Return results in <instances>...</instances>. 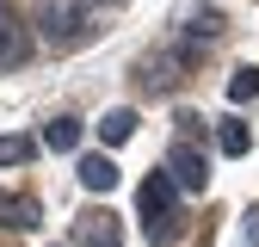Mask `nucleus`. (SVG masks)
I'll use <instances>...</instances> for the list:
<instances>
[{
	"label": "nucleus",
	"mask_w": 259,
	"mask_h": 247,
	"mask_svg": "<svg viewBox=\"0 0 259 247\" xmlns=\"http://www.w3.org/2000/svg\"><path fill=\"white\" fill-rule=\"evenodd\" d=\"M74 173H80V185H87V192H93V198H99V192H111V185L123 179V173H117V161H111V154H80V167H74Z\"/></svg>",
	"instance_id": "6e6552de"
},
{
	"label": "nucleus",
	"mask_w": 259,
	"mask_h": 247,
	"mask_svg": "<svg viewBox=\"0 0 259 247\" xmlns=\"http://www.w3.org/2000/svg\"><path fill=\"white\" fill-rule=\"evenodd\" d=\"M241 247H259V204L241 216Z\"/></svg>",
	"instance_id": "4468645a"
},
{
	"label": "nucleus",
	"mask_w": 259,
	"mask_h": 247,
	"mask_svg": "<svg viewBox=\"0 0 259 247\" xmlns=\"http://www.w3.org/2000/svg\"><path fill=\"white\" fill-rule=\"evenodd\" d=\"M31 56V31L19 25V13L0 0V68H19V62Z\"/></svg>",
	"instance_id": "39448f33"
},
{
	"label": "nucleus",
	"mask_w": 259,
	"mask_h": 247,
	"mask_svg": "<svg viewBox=\"0 0 259 247\" xmlns=\"http://www.w3.org/2000/svg\"><path fill=\"white\" fill-rule=\"evenodd\" d=\"M136 204H142V229H148V241L167 247V241H173V223H179V179H173L167 167L148 173L142 192H136Z\"/></svg>",
	"instance_id": "f257e3e1"
},
{
	"label": "nucleus",
	"mask_w": 259,
	"mask_h": 247,
	"mask_svg": "<svg viewBox=\"0 0 259 247\" xmlns=\"http://www.w3.org/2000/svg\"><path fill=\"white\" fill-rule=\"evenodd\" d=\"M167 173L179 179V192H204V185H210V161H204V148L191 142V136H179L167 148Z\"/></svg>",
	"instance_id": "20e7f679"
},
{
	"label": "nucleus",
	"mask_w": 259,
	"mask_h": 247,
	"mask_svg": "<svg viewBox=\"0 0 259 247\" xmlns=\"http://www.w3.org/2000/svg\"><path fill=\"white\" fill-rule=\"evenodd\" d=\"M80 247H123V223L111 210H87L80 216Z\"/></svg>",
	"instance_id": "423d86ee"
},
{
	"label": "nucleus",
	"mask_w": 259,
	"mask_h": 247,
	"mask_svg": "<svg viewBox=\"0 0 259 247\" xmlns=\"http://www.w3.org/2000/svg\"><path fill=\"white\" fill-rule=\"evenodd\" d=\"M229 99H235V105H247V99H259V68H253V62H241V68L229 74Z\"/></svg>",
	"instance_id": "f8f14e48"
},
{
	"label": "nucleus",
	"mask_w": 259,
	"mask_h": 247,
	"mask_svg": "<svg viewBox=\"0 0 259 247\" xmlns=\"http://www.w3.org/2000/svg\"><path fill=\"white\" fill-rule=\"evenodd\" d=\"M185 68H191V44H179V50H154V56L136 62V87H142V93H173V87L185 80Z\"/></svg>",
	"instance_id": "7ed1b4c3"
},
{
	"label": "nucleus",
	"mask_w": 259,
	"mask_h": 247,
	"mask_svg": "<svg viewBox=\"0 0 259 247\" xmlns=\"http://www.w3.org/2000/svg\"><path fill=\"white\" fill-rule=\"evenodd\" d=\"M99 136L117 148V142H130V136H136V111H130V105H117V111H105V124H99Z\"/></svg>",
	"instance_id": "9b49d317"
},
{
	"label": "nucleus",
	"mask_w": 259,
	"mask_h": 247,
	"mask_svg": "<svg viewBox=\"0 0 259 247\" xmlns=\"http://www.w3.org/2000/svg\"><path fill=\"white\" fill-rule=\"evenodd\" d=\"M105 7H123V0H105Z\"/></svg>",
	"instance_id": "2eb2a0df"
},
{
	"label": "nucleus",
	"mask_w": 259,
	"mask_h": 247,
	"mask_svg": "<svg viewBox=\"0 0 259 247\" xmlns=\"http://www.w3.org/2000/svg\"><path fill=\"white\" fill-rule=\"evenodd\" d=\"M37 37L50 50H74V44L93 37V25H87V13L74 7V0H44L37 7Z\"/></svg>",
	"instance_id": "f03ea898"
},
{
	"label": "nucleus",
	"mask_w": 259,
	"mask_h": 247,
	"mask_svg": "<svg viewBox=\"0 0 259 247\" xmlns=\"http://www.w3.org/2000/svg\"><path fill=\"white\" fill-rule=\"evenodd\" d=\"M44 223V210H37V198H25V192H0V229H37Z\"/></svg>",
	"instance_id": "0eeeda50"
},
{
	"label": "nucleus",
	"mask_w": 259,
	"mask_h": 247,
	"mask_svg": "<svg viewBox=\"0 0 259 247\" xmlns=\"http://www.w3.org/2000/svg\"><path fill=\"white\" fill-rule=\"evenodd\" d=\"M216 148H222V154H235V161H241V154L253 148V130H247L241 117H222V130H216Z\"/></svg>",
	"instance_id": "9d476101"
},
{
	"label": "nucleus",
	"mask_w": 259,
	"mask_h": 247,
	"mask_svg": "<svg viewBox=\"0 0 259 247\" xmlns=\"http://www.w3.org/2000/svg\"><path fill=\"white\" fill-rule=\"evenodd\" d=\"M7 161H31V142L25 136H0V167Z\"/></svg>",
	"instance_id": "ddd939ff"
},
{
	"label": "nucleus",
	"mask_w": 259,
	"mask_h": 247,
	"mask_svg": "<svg viewBox=\"0 0 259 247\" xmlns=\"http://www.w3.org/2000/svg\"><path fill=\"white\" fill-rule=\"evenodd\" d=\"M44 148L74 154V148H80V117H68V111H62V117H50V124H44Z\"/></svg>",
	"instance_id": "1a4fd4ad"
}]
</instances>
